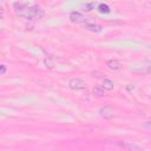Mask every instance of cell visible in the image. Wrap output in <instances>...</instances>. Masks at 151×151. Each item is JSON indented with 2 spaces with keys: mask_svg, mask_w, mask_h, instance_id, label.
<instances>
[{
  "mask_svg": "<svg viewBox=\"0 0 151 151\" xmlns=\"http://www.w3.org/2000/svg\"><path fill=\"white\" fill-rule=\"evenodd\" d=\"M5 73H6V66H5V65H1V66H0V74L4 76Z\"/></svg>",
  "mask_w": 151,
  "mask_h": 151,
  "instance_id": "10",
  "label": "cell"
},
{
  "mask_svg": "<svg viewBox=\"0 0 151 151\" xmlns=\"http://www.w3.org/2000/svg\"><path fill=\"white\" fill-rule=\"evenodd\" d=\"M85 28L91 32H94V33H99L103 29V27L100 25H96V24H85Z\"/></svg>",
  "mask_w": 151,
  "mask_h": 151,
  "instance_id": "5",
  "label": "cell"
},
{
  "mask_svg": "<svg viewBox=\"0 0 151 151\" xmlns=\"http://www.w3.org/2000/svg\"><path fill=\"white\" fill-rule=\"evenodd\" d=\"M93 93L96 94V96H98V97H101V96H104V92L99 88V87H94L93 88Z\"/></svg>",
  "mask_w": 151,
  "mask_h": 151,
  "instance_id": "9",
  "label": "cell"
},
{
  "mask_svg": "<svg viewBox=\"0 0 151 151\" xmlns=\"http://www.w3.org/2000/svg\"><path fill=\"white\" fill-rule=\"evenodd\" d=\"M68 87H70L71 90L78 91V90H84V88H86V84H85V81H83L81 79L73 78V79H71V80L68 81Z\"/></svg>",
  "mask_w": 151,
  "mask_h": 151,
  "instance_id": "2",
  "label": "cell"
},
{
  "mask_svg": "<svg viewBox=\"0 0 151 151\" xmlns=\"http://www.w3.org/2000/svg\"><path fill=\"white\" fill-rule=\"evenodd\" d=\"M99 116L105 119H111L113 117V109L111 106H104L99 110Z\"/></svg>",
  "mask_w": 151,
  "mask_h": 151,
  "instance_id": "3",
  "label": "cell"
},
{
  "mask_svg": "<svg viewBox=\"0 0 151 151\" xmlns=\"http://www.w3.org/2000/svg\"><path fill=\"white\" fill-rule=\"evenodd\" d=\"M98 11L100 12V13H105V14H107V13H110V7L106 5V4H100L99 6H98Z\"/></svg>",
  "mask_w": 151,
  "mask_h": 151,
  "instance_id": "8",
  "label": "cell"
},
{
  "mask_svg": "<svg viewBox=\"0 0 151 151\" xmlns=\"http://www.w3.org/2000/svg\"><path fill=\"white\" fill-rule=\"evenodd\" d=\"M113 81L111 80V79H107V78H105L104 80H103V84H101V88H104V90H106V91H111V90H113Z\"/></svg>",
  "mask_w": 151,
  "mask_h": 151,
  "instance_id": "6",
  "label": "cell"
},
{
  "mask_svg": "<svg viewBox=\"0 0 151 151\" xmlns=\"http://www.w3.org/2000/svg\"><path fill=\"white\" fill-rule=\"evenodd\" d=\"M107 66L111 70H119L120 68V63L116 59H111V60L107 61Z\"/></svg>",
  "mask_w": 151,
  "mask_h": 151,
  "instance_id": "7",
  "label": "cell"
},
{
  "mask_svg": "<svg viewBox=\"0 0 151 151\" xmlns=\"http://www.w3.org/2000/svg\"><path fill=\"white\" fill-rule=\"evenodd\" d=\"M144 127H146V129H150V130H151V122H146V123H144Z\"/></svg>",
  "mask_w": 151,
  "mask_h": 151,
  "instance_id": "11",
  "label": "cell"
},
{
  "mask_svg": "<svg viewBox=\"0 0 151 151\" xmlns=\"http://www.w3.org/2000/svg\"><path fill=\"white\" fill-rule=\"evenodd\" d=\"M19 8L18 9V14L20 17H24L26 19H39L44 15V12L40 7H37V6H21L19 5Z\"/></svg>",
  "mask_w": 151,
  "mask_h": 151,
  "instance_id": "1",
  "label": "cell"
},
{
  "mask_svg": "<svg viewBox=\"0 0 151 151\" xmlns=\"http://www.w3.org/2000/svg\"><path fill=\"white\" fill-rule=\"evenodd\" d=\"M70 20L72 22H76V24H79V22H86V18L80 14L79 12H72L70 14Z\"/></svg>",
  "mask_w": 151,
  "mask_h": 151,
  "instance_id": "4",
  "label": "cell"
}]
</instances>
